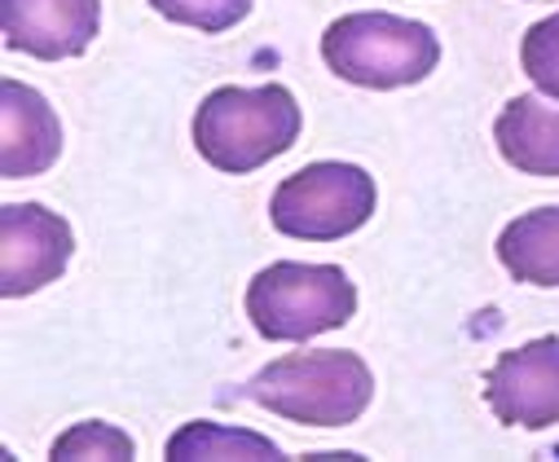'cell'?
<instances>
[{
  "label": "cell",
  "mask_w": 559,
  "mask_h": 462,
  "mask_svg": "<svg viewBox=\"0 0 559 462\" xmlns=\"http://www.w3.org/2000/svg\"><path fill=\"white\" fill-rule=\"evenodd\" d=\"M305 115L287 84H225L194 110V150L229 177H247L300 141Z\"/></svg>",
  "instance_id": "1"
},
{
  "label": "cell",
  "mask_w": 559,
  "mask_h": 462,
  "mask_svg": "<svg viewBox=\"0 0 559 462\" xmlns=\"http://www.w3.org/2000/svg\"><path fill=\"white\" fill-rule=\"evenodd\" d=\"M75 256L71 225L45 203H5L0 208V291L10 299L36 295L58 282Z\"/></svg>",
  "instance_id": "6"
},
{
  "label": "cell",
  "mask_w": 559,
  "mask_h": 462,
  "mask_svg": "<svg viewBox=\"0 0 559 462\" xmlns=\"http://www.w3.org/2000/svg\"><path fill=\"white\" fill-rule=\"evenodd\" d=\"M255 0H151V10L177 27H194L203 36H221L251 14Z\"/></svg>",
  "instance_id": "13"
},
{
  "label": "cell",
  "mask_w": 559,
  "mask_h": 462,
  "mask_svg": "<svg viewBox=\"0 0 559 462\" xmlns=\"http://www.w3.org/2000/svg\"><path fill=\"white\" fill-rule=\"evenodd\" d=\"M357 313V286L340 264L273 260L247 286V318L269 344H305Z\"/></svg>",
  "instance_id": "4"
},
{
  "label": "cell",
  "mask_w": 559,
  "mask_h": 462,
  "mask_svg": "<svg viewBox=\"0 0 559 462\" xmlns=\"http://www.w3.org/2000/svg\"><path fill=\"white\" fill-rule=\"evenodd\" d=\"M168 458L173 462H199V458H283L269 436L260 431H242V427H225V423H186L173 440H168Z\"/></svg>",
  "instance_id": "12"
},
{
  "label": "cell",
  "mask_w": 559,
  "mask_h": 462,
  "mask_svg": "<svg viewBox=\"0 0 559 462\" xmlns=\"http://www.w3.org/2000/svg\"><path fill=\"white\" fill-rule=\"evenodd\" d=\"M520 67L537 84L542 97H555L559 102V10L524 32V40H520Z\"/></svg>",
  "instance_id": "14"
},
{
  "label": "cell",
  "mask_w": 559,
  "mask_h": 462,
  "mask_svg": "<svg viewBox=\"0 0 559 462\" xmlns=\"http://www.w3.org/2000/svg\"><path fill=\"white\" fill-rule=\"evenodd\" d=\"M498 154L524 177H559V106L537 93H520L493 123Z\"/></svg>",
  "instance_id": "10"
},
{
  "label": "cell",
  "mask_w": 559,
  "mask_h": 462,
  "mask_svg": "<svg viewBox=\"0 0 559 462\" xmlns=\"http://www.w3.org/2000/svg\"><path fill=\"white\" fill-rule=\"evenodd\" d=\"M322 62L357 88H409L437 71L441 40L428 23L361 10L322 32Z\"/></svg>",
  "instance_id": "3"
},
{
  "label": "cell",
  "mask_w": 559,
  "mask_h": 462,
  "mask_svg": "<svg viewBox=\"0 0 559 462\" xmlns=\"http://www.w3.org/2000/svg\"><path fill=\"white\" fill-rule=\"evenodd\" d=\"M374 177L357 164H309L292 173L269 199V221L277 234L300 242H340L374 216Z\"/></svg>",
  "instance_id": "5"
},
{
  "label": "cell",
  "mask_w": 559,
  "mask_h": 462,
  "mask_svg": "<svg viewBox=\"0 0 559 462\" xmlns=\"http://www.w3.org/2000/svg\"><path fill=\"white\" fill-rule=\"evenodd\" d=\"M242 396L287 423L348 427L366 414L374 396V375L357 353H344V348L292 353L255 370L242 383Z\"/></svg>",
  "instance_id": "2"
},
{
  "label": "cell",
  "mask_w": 559,
  "mask_h": 462,
  "mask_svg": "<svg viewBox=\"0 0 559 462\" xmlns=\"http://www.w3.org/2000/svg\"><path fill=\"white\" fill-rule=\"evenodd\" d=\"M58 462L62 458H132L136 445L128 431H119L115 423H75L71 431H62L49 449Z\"/></svg>",
  "instance_id": "15"
},
{
  "label": "cell",
  "mask_w": 559,
  "mask_h": 462,
  "mask_svg": "<svg viewBox=\"0 0 559 462\" xmlns=\"http://www.w3.org/2000/svg\"><path fill=\"white\" fill-rule=\"evenodd\" d=\"M485 401L507 427L542 431L559 423V335L498 353L485 375Z\"/></svg>",
  "instance_id": "7"
},
{
  "label": "cell",
  "mask_w": 559,
  "mask_h": 462,
  "mask_svg": "<svg viewBox=\"0 0 559 462\" xmlns=\"http://www.w3.org/2000/svg\"><path fill=\"white\" fill-rule=\"evenodd\" d=\"M498 260L515 282L559 286V208L515 216L498 234Z\"/></svg>",
  "instance_id": "11"
},
{
  "label": "cell",
  "mask_w": 559,
  "mask_h": 462,
  "mask_svg": "<svg viewBox=\"0 0 559 462\" xmlns=\"http://www.w3.org/2000/svg\"><path fill=\"white\" fill-rule=\"evenodd\" d=\"M0 119H5V132H0V173H5V181H27L58 164L62 119L53 115L45 93L19 80H0Z\"/></svg>",
  "instance_id": "9"
},
{
  "label": "cell",
  "mask_w": 559,
  "mask_h": 462,
  "mask_svg": "<svg viewBox=\"0 0 559 462\" xmlns=\"http://www.w3.org/2000/svg\"><path fill=\"white\" fill-rule=\"evenodd\" d=\"M0 27L14 54L62 62L80 58L102 27V0H0Z\"/></svg>",
  "instance_id": "8"
}]
</instances>
